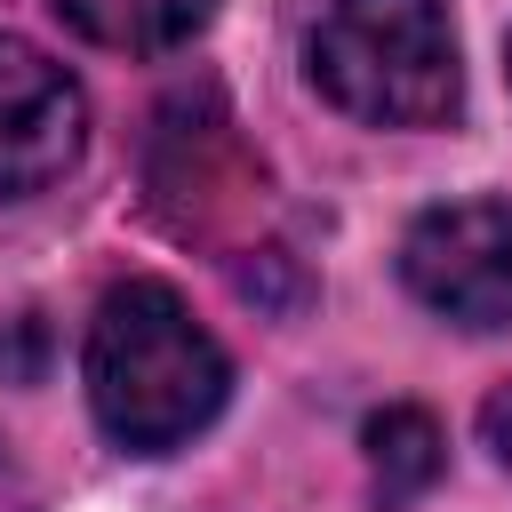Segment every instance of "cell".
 Returning <instances> with one entry per match:
<instances>
[{"instance_id": "obj_3", "label": "cell", "mask_w": 512, "mask_h": 512, "mask_svg": "<svg viewBox=\"0 0 512 512\" xmlns=\"http://www.w3.org/2000/svg\"><path fill=\"white\" fill-rule=\"evenodd\" d=\"M400 280L456 328H512V200H440L400 232Z\"/></svg>"}, {"instance_id": "obj_1", "label": "cell", "mask_w": 512, "mask_h": 512, "mask_svg": "<svg viewBox=\"0 0 512 512\" xmlns=\"http://www.w3.org/2000/svg\"><path fill=\"white\" fill-rule=\"evenodd\" d=\"M80 384H88L96 424L128 456H168L216 424V408L232 392V360L168 280H120V288H104V304L88 320Z\"/></svg>"}, {"instance_id": "obj_7", "label": "cell", "mask_w": 512, "mask_h": 512, "mask_svg": "<svg viewBox=\"0 0 512 512\" xmlns=\"http://www.w3.org/2000/svg\"><path fill=\"white\" fill-rule=\"evenodd\" d=\"M480 440H488V448H496V464L512 472V384H504V392L480 408Z\"/></svg>"}, {"instance_id": "obj_6", "label": "cell", "mask_w": 512, "mask_h": 512, "mask_svg": "<svg viewBox=\"0 0 512 512\" xmlns=\"http://www.w3.org/2000/svg\"><path fill=\"white\" fill-rule=\"evenodd\" d=\"M360 448H368V480H376V504H384V512H408V504L440 480V464H448L440 424H432L424 408H408V400L376 408V416L360 424Z\"/></svg>"}, {"instance_id": "obj_4", "label": "cell", "mask_w": 512, "mask_h": 512, "mask_svg": "<svg viewBox=\"0 0 512 512\" xmlns=\"http://www.w3.org/2000/svg\"><path fill=\"white\" fill-rule=\"evenodd\" d=\"M80 144H88L80 80L48 48L0 32V200H32V192L64 184Z\"/></svg>"}, {"instance_id": "obj_2", "label": "cell", "mask_w": 512, "mask_h": 512, "mask_svg": "<svg viewBox=\"0 0 512 512\" xmlns=\"http://www.w3.org/2000/svg\"><path fill=\"white\" fill-rule=\"evenodd\" d=\"M304 72L360 128H448L464 104L448 0H328Z\"/></svg>"}, {"instance_id": "obj_5", "label": "cell", "mask_w": 512, "mask_h": 512, "mask_svg": "<svg viewBox=\"0 0 512 512\" xmlns=\"http://www.w3.org/2000/svg\"><path fill=\"white\" fill-rule=\"evenodd\" d=\"M48 8L112 56H168L216 16V0H48Z\"/></svg>"}]
</instances>
